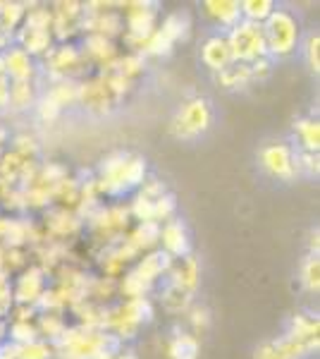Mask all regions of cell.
<instances>
[{"label":"cell","instance_id":"cell-1","mask_svg":"<svg viewBox=\"0 0 320 359\" xmlns=\"http://www.w3.org/2000/svg\"><path fill=\"white\" fill-rule=\"evenodd\" d=\"M57 359H96L106 350H120V340L106 331H89L81 326H67L53 343Z\"/></svg>","mask_w":320,"mask_h":359},{"label":"cell","instance_id":"cell-2","mask_svg":"<svg viewBox=\"0 0 320 359\" xmlns=\"http://www.w3.org/2000/svg\"><path fill=\"white\" fill-rule=\"evenodd\" d=\"M151 318H153V304L148 297L125 299L115 306H106L103 331L122 343V340H132L139 333V328L151 323Z\"/></svg>","mask_w":320,"mask_h":359},{"label":"cell","instance_id":"cell-3","mask_svg":"<svg viewBox=\"0 0 320 359\" xmlns=\"http://www.w3.org/2000/svg\"><path fill=\"white\" fill-rule=\"evenodd\" d=\"M263 36H265L267 57L277 60V57L292 55L301 39L299 20H296V15L289 13V10L277 8L275 13L263 22Z\"/></svg>","mask_w":320,"mask_h":359},{"label":"cell","instance_id":"cell-4","mask_svg":"<svg viewBox=\"0 0 320 359\" xmlns=\"http://www.w3.org/2000/svg\"><path fill=\"white\" fill-rule=\"evenodd\" d=\"M211 125H213L211 101L203 96H194L177 108V113H174L170 123V132L179 142H194V139L206 135L211 130Z\"/></svg>","mask_w":320,"mask_h":359},{"label":"cell","instance_id":"cell-5","mask_svg":"<svg viewBox=\"0 0 320 359\" xmlns=\"http://www.w3.org/2000/svg\"><path fill=\"white\" fill-rule=\"evenodd\" d=\"M225 39H227V46H230L232 62L251 65L253 60L267 55L263 25H253V22L242 20L239 25H235L225 34Z\"/></svg>","mask_w":320,"mask_h":359},{"label":"cell","instance_id":"cell-6","mask_svg":"<svg viewBox=\"0 0 320 359\" xmlns=\"http://www.w3.org/2000/svg\"><path fill=\"white\" fill-rule=\"evenodd\" d=\"M43 69L50 77V82L57 79H84L89 72V62H86L81 48L74 43H57L48 53L43 55Z\"/></svg>","mask_w":320,"mask_h":359},{"label":"cell","instance_id":"cell-7","mask_svg":"<svg viewBox=\"0 0 320 359\" xmlns=\"http://www.w3.org/2000/svg\"><path fill=\"white\" fill-rule=\"evenodd\" d=\"M130 218H132L130 208L115 204V206H98L86 221H89V228L94 230L98 240L110 242L108 247H113L125 240V233L130 228Z\"/></svg>","mask_w":320,"mask_h":359},{"label":"cell","instance_id":"cell-8","mask_svg":"<svg viewBox=\"0 0 320 359\" xmlns=\"http://www.w3.org/2000/svg\"><path fill=\"white\" fill-rule=\"evenodd\" d=\"M258 163L265 175L282 180V182H292L299 175L296 172V151L287 142H270L265 147H260Z\"/></svg>","mask_w":320,"mask_h":359},{"label":"cell","instance_id":"cell-9","mask_svg":"<svg viewBox=\"0 0 320 359\" xmlns=\"http://www.w3.org/2000/svg\"><path fill=\"white\" fill-rule=\"evenodd\" d=\"M127 161H130V154L125 151H115L103 158V163L98 165L96 177L98 192L108 196H120L130 192V184H127Z\"/></svg>","mask_w":320,"mask_h":359},{"label":"cell","instance_id":"cell-10","mask_svg":"<svg viewBox=\"0 0 320 359\" xmlns=\"http://www.w3.org/2000/svg\"><path fill=\"white\" fill-rule=\"evenodd\" d=\"M79 106H84L91 115H110L118 106L115 96L110 94L103 74H94V77L79 79Z\"/></svg>","mask_w":320,"mask_h":359},{"label":"cell","instance_id":"cell-11","mask_svg":"<svg viewBox=\"0 0 320 359\" xmlns=\"http://www.w3.org/2000/svg\"><path fill=\"white\" fill-rule=\"evenodd\" d=\"M318 352V345L311 343H301L296 338L282 335L275 340H263L253 352V359H308Z\"/></svg>","mask_w":320,"mask_h":359},{"label":"cell","instance_id":"cell-12","mask_svg":"<svg viewBox=\"0 0 320 359\" xmlns=\"http://www.w3.org/2000/svg\"><path fill=\"white\" fill-rule=\"evenodd\" d=\"M81 17H84V3H55L53 5V41L69 43V39L81 29Z\"/></svg>","mask_w":320,"mask_h":359},{"label":"cell","instance_id":"cell-13","mask_svg":"<svg viewBox=\"0 0 320 359\" xmlns=\"http://www.w3.org/2000/svg\"><path fill=\"white\" fill-rule=\"evenodd\" d=\"M48 287L46 283V273L39 266H27L20 276H17L15 285H13V299L15 304H27V306H36L39 297L43 294V290Z\"/></svg>","mask_w":320,"mask_h":359},{"label":"cell","instance_id":"cell-14","mask_svg":"<svg viewBox=\"0 0 320 359\" xmlns=\"http://www.w3.org/2000/svg\"><path fill=\"white\" fill-rule=\"evenodd\" d=\"M160 245H162V252L170 254L172 259H184L191 254V237H189V230L187 225L177 218H170L160 225Z\"/></svg>","mask_w":320,"mask_h":359},{"label":"cell","instance_id":"cell-15","mask_svg":"<svg viewBox=\"0 0 320 359\" xmlns=\"http://www.w3.org/2000/svg\"><path fill=\"white\" fill-rule=\"evenodd\" d=\"M81 218L74 211H67V208H50L46 213V240L50 242H62L67 237L77 235L81 230Z\"/></svg>","mask_w":320,"mask_h":359},{"label":"cell","instance_id":"cell-16","mask_svg":"<svg viewBox=\"0 0 320 359\" xmlns=\"http://www.w3.org/2000/svg\"><path fill=\"white\" fill-rule=\"evenodd\" d=\"M172 262L174 259L170 257V254L162 252V249H151V252H146L141 259H139V264L132 269V273L137 276L139 280H144L146 285L153 287L162 276H167Z\"/></svg>","mask_w":320,"mask_h":359},{"label":"cell","instance_id":"cell-17","mask_svg":"<svg viewBox=\"0 0 320 359\" xmlns=\"http://www.w3.org/2000/svg\"><path fill=\"white\" fill-rule=\"evenodd\" d=\"M3 62H5V77L10 82H34L36 74V62L34 57L22 50L20 46L13 43L8 50H3Z\"/></svg>","mask_w":320,"mask_h":359},{"label":"cell","instance_id":"cell-18","mask_svg":"<svg viewBox=\"0 0 320 359\" xmlns=\"http://www.w3.org/2000/svg\"><path fill=\"white\" fill-rule=\"evenodd\" d=\"M81 53H84L86 62L96 67H101V72L106 67L113 65L118 60V46H115L113 39H106V36H96V34H86L84 39V46H81Z\"/></svg>","mask_w":320,"mask_h":359},{"label":"cell","instance_id":"cell-19","mask_svg":"<svg viewBox=\"0 0 320 359\" xmlns=\"http://www.w3.org/2000/svg\"><path fill=\"white\" fill-rule=\"evenodd\" d=\"M167 283H172V285L182 287V290L196 294V290H199V283H201L199 262H196L191 254L184 259H174L170 271H167Z\"/></svg>","mask_w":320,"mask_h":359},{"label":"cell","instance_id":"cell-20","mask_svg":"<svg viewBox=\"0 0 320 359\" xmlns=\"http://www.w3.org/2000/svg\"><path fill=\"white\" fill-rule=\"evenodd\" d=\"M203 13L215 27L230 32L232 27L242 22V3L239 0H206Z\"/></svg>","mask_w":320,"mask_h":359},{"label":"cell","instance_id":"cell-21","mask_svg":"<svg viewBox=\"0 0 320 359\" xmlns=\"http://www.w3.org/2000/svg\"><path fill=\"white\" fill-rule=\"evenodd\" d=\"M201 62L215 74L232 65L230 46H227L225 34H213V36H208L206 41L201 43Z\"/></svg>","mask_w":320,"mask_h":359},{"label":"cell","instance_id":"cell-22","mask_svg":"<svg viewBox=\"0 0 320 359\" xmlns=\"http://www.w3.org/2000/svg\"><path fill=\"white\" fill-rule=\"evenodd\" d=\"M15 43L20 46L22 50H27L32 57H43L53 48V34L50 32H39V29H29V27H20L15 32Z\"/></svg>","mask_w":320,"mask_h":359},{"label":"cell","instance_id":"cell-23","mask_svg":"<svg viewBox=\"0 0 320 359\" xmlns=\"http://www.w3.org/2000/svg\"><path fill=\"white\" fill-rule=\"evenodd\" d=\"M320 321L318 316H311V314H294L289 318V326H287V333L289 338H296L301 343H311V345H320Z\"/></svg>","mask_w":320,"mask_h":359},{"label":"cell","instance_id":"cell-24","mask_svg":"<svg viewBox=\"0 0 320 359\" xmlns=\"http://www.w3.org/2000/svg\"><path fill=\"white\" fill-rule=\"evenodd\" d=\"M170 359H199L201 355V338H196L191 331H174L167 343Z\"/></svg>","mask_w":320,"mask_h":359},{"label":"cell","instance_id":"cell-25","mask_svg":"<svg viewBox=\"0 0 320 359\" xmlns=\"http://www.w3.org/2000/svg\"><path fill=\"white\" fill-rule=\"evenodd\" d=\"M160 240V225L158 223H139L130 235H125V242L137 254L151 252Z\"/></svg>","mask_w":320,"mask_h":359},{"label":"cell","instance_id":"cell-26","mask_svg":"<svg viewBox=\"0 0 320 359\" xmlns=\"http://www.w3.org/2000/svg\"><path fill=\"white\" fill-rule=\"evenodd\" d=\"M160 304L167 314H174V316L187 314L189 306L194 304V294L182 290V287H177V285H172V283H165L160 290Z\"/></svg>","mask_w":320,"mask_h":359},{"label":"cell","instance_id":"cell-27","mask_svg":"<svg viewBox=\"0 0 320 359\" xmlns=\"http://www.w3.org/2000/svg\"><path fill=\"white\" fill-rule=\"evenodd\" d=\"M46 96H48L60 111H65L69 106H77L79 79H57V82L50 84V89L46 91Z\"/></svg>","mask_w":320,"mask_h":359},{"label":"cell","instance_id":"cell-28","mask_svg":"<svg viewBox=\"0 0 320 359\" xmlns=\"http://www.w3.org/2000/svg\"><path fill=\"white\" fill-rule=\"evenodd\" d=\"M294 135L299 137V151L318 154L320 149V123L313 118H301L294 123Z\"/></svg>","mask_w":320,"mask_h":359},{"label":"cell","instance_id":"cell-29","mask_svg":"<svg viewBox=\"0 0 320 359\" xmlns=\"http://www.w3.org/2000/svg\"><path fill=\"white\" fill-rule=\"evenodd\" d=\"M36 86L34 82H10V103L8 108L15 113H25L36 106Z\"/></svg>","mask_w":320,"mask_h":359},{"label":"cell","instance_id":"cell-30","mask_svg":"<svg viewBox=\"0 0 320 359\" xmlns=\"http://www.w3.org/2000/svg\"><path fill=\"white\" fill-rule=\"evenodd\" d=\"M36 328L41 340H48V343H55L67 328V321L62 318V311H41L36 316Z\"/></svg>","mask_w":320,"mask_h":359},{"label":"cell","instance_id":"cell-31","mask_svg":"<svg viewBox=\"0 0 320 359\" xmlns=\"http://www.w3.org/2000/svg\"><path fill=\"white\" fill-rule=\"evenodd\" d=\"M215 79H218V84L223 86V89H244V86H249L253 82L251 67L244 65V62H232L230 67H225L223 72L215 74Z\"/></svg>","mask_w":320,"mask_h":359},{"label":"cell","instance_id":"cell-32","mask_svg":"<svg viewBox=\"0 0 320 359\" xmlns=\"http://www.w3.org/2000/svg\"><path fill=\"white\" fill-rule=\"evenodd\" d=\"M162 34H165L167 39H170L172 43L177 41H184V39L189 36V29H191V20L187 13H182V10H177V13H170L162 20V25L158 27Z\"/></svg>","mask_w":320,"mask_h":359},{"label":"cell","instance_id":"cell-33","mask_svg":"<svg viewBox=\"0 0 320 359\" xmlns=\"http://www.w3.org/2000/svg\"><path fill=\"white\" fill-rule=\"evenodd\" d=\"M277 10L272 0H244L242 3V20L253 22V25H263V22Z\"/></svg>","mask_w":320,"mask_h":359},{"label":"cell","instance_id":"cell-34","mask_svg":"<svg viewBox=\"0 0 320 359\" xmlns=\"http://www.w3.org/2000/svg\"><path fill=\"white\" fill-rule=\"evenodd\" d=\"M27 15V3H0V27L15 34Z\"/></svg>","mask_w":320,"mask_h":359},{"label":"cell","instance_id":"cell-35","mask_svg":"<svg viewBox=\"0 0 320 359\" xmlns=\"http://www.w3.org/2000/svg\"><path fill=\"white\" fill-rule=\"evenodd\" d=\"M8 335L10 340L8 343L13 345H27V343H34V340H39V328H36V321H13L8 328Z\"/></svg>","mask_w":320,"mask_h":359},{"label":"cell","instance_id":"cell-36","mask_svg":"<svg viewBox=\"0 0 320 359\" xmlns=\"http://www.w3.org/2000/svg\"><path fill=\"white\" fill-rule=\"evenodd\" d=\"M17 357L20 359H57V352L53 343L39 338V340H34V343L17 347Z\"/></svg>","mask_w":320,"mask_h":359},{"label":"cell","instance_id":"cell-37","mask_svg":"<svg viewBox=\"0 0 320 359\" xmlns=\"http://www.w3.org/2000/svg\"><path fill=\"white\" fill-rule=\"evenodd\" d=\"M301 285L313 294L320 290V259L316 254H308L301 264Z\"/></svg>","mask_w":320,"mask_h":359},{"label":"cell","instance_id":"cell-38","mask_svg":"<svg viewBox=\"0 0 320 359\" xmlns=\"http://www.w3.org/2000/svg\"><path fill=\"white\" fill-rule=\"evenodd\" d=\"M187 321H189L191 333L199 338V335L206 333L208 326H211V311H208V306L194 302V304L189 306V311H187Z\"/></svg>","mask_w":320,"mask_h":359},{"label":"cell","instance_id":"cell-39","mask_svg":"<svg viewBox=\"0 0 320 359\" xmlns=\"http://www.w3.org/2000/svg\"><path fill=\"white\" fill-rule=\"evenodd\" d=\"M144 182H146V161L141 156L130 154V161H127V184H130V189H139Z\"/></svg>","mask_w":320,"mask_h":359},{"label":"cell","instance_id":"cell-40","mask_svg":"<svg viewBox=\"0 0 320 359\" xmlns=\"http://www.w3.org/2000/svg\"><path fill=\"white\" fill-rule=\"evenodd\" d=\"M174 208H177V201H174V194L165 192L162 196L153 201V223L162 225L165 221L174 218Z\"/></svg>","mask_w":320,"mask_h":359},{"label":"cell","instance_id":"cell-41","mask_svg":"<svg viewBox=\"0 0 320 359\" xmlns=\"http://www.w3.org/2000/svg\"><path fill=\"white\" fill-rule=\"evenodd\" d=\"M296 172L306 177H318L320 172V156L308 151H296Z\"/></svg>","mask_w":320,"mask_h":359},{"label":"cell","instance_id":"cell-42","mask_svg":"<svg viewBox=\"0 0 320 359\" xmlns=\"http://www.w3.org/2000/svg\"><path fill=\"white\" fill-rule=\"evenodd\" d=\"M15 147L13 151L20 154L22 158H29V161H36V154H39V139L34 135H17L15 137Z\"/></svg>","mask_w":320,"mask_h":359},{"label":"cell","instance_id":"cell-43","mask_svg":"<svg viewBox=\"0 0 320 359\" xmlns=\"http://www.w3.org/2000/svg\"><path fill=\"white\" fill-rule=\"evenodd\" d=\"M34 108H36V118L41 120V123H46V125L55 123V120L60 118V113H62L60 108H57L46 94L36 98V106H34Z\"/></svg>","mask_w":320,"mask_h":359},{"label":"cell","instance_id":"cell-44","mask_svg":"<svg viewBox=\"0 0 320 359\" xmlns=\"http://www.w3.org/2000/svg\"><path fill=\"white\" fill-rule=\"evenodd\" d=\"M27 252L25 249H5V264H3V271L5 273H13V271H25L27 269Z\"/></svg>","mask_w":320,"mask_h":359},{"label":"cell","instance_id":"cell-45","mask_svg":"<svg viewBox=\"0 0 320 359\" xmlns=\"http://www.w3.org/2000/svg\"><path fill=\"white\" fill-rule=\"evenodd\" d=\"M13 306H15V299H13V283H10V273L0 271V316L10 314Z\"/></svg>","mask_w":320,"mask_h":359},{"label":"cell","instance_id":"cell-46","mask_svg":"<svg viewBox=\"0 0 320 359\" xmlns=\"http://www.w3.org/2000/svg\"><path fill=\"white\" fill-rule=\"evenodd\" d=\"M306 62L311 67V72H320V36L318 32L308 34L306 39Z\"/></svg>","mask_w":320,"mask_h":359},{"label":"cell","instance_id":"cell-47","mask_svg":"<svg viewBox=\"0 0 320 359\" xmlns=\"http://www.w3.org/2000/svg\"><path fill=\"white\" fill-rule=\"evenodd\" d=\"M165 192H167V187H165V184L160 182L158 177H148L146 182H144L141 187H139V192H137V194H141L144 199H151V201H155V199H158V196H162V194H165Z\"/></svg>","mask_w":320,"mask_h":359},{"label":"cell","instance_id":"cell-48","mask_svg":"<svg viewBox=\"0 0 320 359\" xmlns=\"http://www.w3.org/2000/svg\"><path fill=\"white\" fill-rule=\"evenodd\" d=\"M251 79L253 82H260V79H265L267 74L272 72V57H258V60H253L251 65Z\"/></svg>","mask_w":320,"mask_h":359},{"label":"cell","instance_id":"cell-49","mask_svg":"<svg viewBox=\"0 0 320 359\" xmlns=\"http://www.w3.org/2000/svg\"><path fill=\"white\" fill-rule=\"evenodd\" d=\"M10 103V79L0 77V108H8Z\"/></svg>","mask_w":320,"mask_h":359},{"label":"cell","instance_id":"cell-50","mask_svg":"<svg viewBox=\"0 0 320 359\" xmlns=\"http://www.w3.org/2000/svg\"><path fill=\"white\" fill-rule=\"evenodd\" d=\"M0 359H20V357H17V345L0 343Z\"/></svg>","mask_w":320,"mask_h":359},{"label":"cell","instance_id":"cell-51","mask_svg":"<svg viewBox=\"0 0 320 359\" xmlns=\"http://www.w3.org/2000/svg\"><path fill=\"white\" fill-rule=\"evenodd\" d=\"M318 230H313V233H311V242H308V252H311V254H316V257H318V247H320V242H318Z\"/></svg>","mask_w":320,"mask_h":359},{"label":"cell","instance_id":"cell-52","mask_svg":"<svg viewBox=\"0 0 320 359\" xmlns=\"http://www.w3.org/2000/svg\"><path fill=\"white\" fill-rule=\"evenodd\" d=\"M115 359H139V357L134 355L132 350H125V352H118V355H115Z\"/></svg>","mask_w":320,"mask_h":359},{"label":"cell","instance_id":"cell-53","mask_svg":"<svg viewBox=\"0 0 320 359\" xmlns=\"http://www.w3.org/2000/svg\"><path fill=\"white\" fill-rule=\"evenodd\" d=\"M120 350H106V352H101L96 359H115V355H118Z\"/></svg>","mask_w":320,"mask_h":359},{"label":"cell","instance_id":"cell-54","mask_svg":"<svg viewBox=\"0 0 320 359\" xmlns=\"http://www.w3.org/2000/svg\"><path fill=\"white\" fill-rule=\"evenodd\" d=\"M5 142H8V130H5V127H0V154H3Z\"/></svg>","mask_w":320,"mask_h":359},{"label":"cell","instance_id":"cell-55","mask_svg":"<svg viewBox=\"0 0 320 359\" xmlns=\"http://www.w3.org/2000/svg\"><path fill=\"white\" fill-rule=\"evenodd\" d=\"M3 264H5V247H0V271H3Z\"/></svg>","mask_w":320,"mask_h":359}]
</instances>
